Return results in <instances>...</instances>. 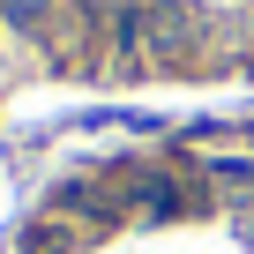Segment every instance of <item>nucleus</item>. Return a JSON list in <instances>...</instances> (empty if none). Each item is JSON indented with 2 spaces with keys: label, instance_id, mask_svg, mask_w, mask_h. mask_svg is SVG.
Masks as SVG:
<instances>
[{
  "label": "nucleus",
  "instance_id": "obj_1",
  "mask_svg": "<svg viewBox=\"0 0 254 254\" xmlns=\"http://www.w3.org/2000/svg\"><path fill=\"white\" fill-rule=\"evenodd\" d=\"M15 254H67V232H53V224H45V232H30Z\"/></svg>",
  "mask_w": 254,
  "mask_h": 254
}]
</instances>
